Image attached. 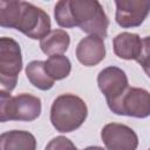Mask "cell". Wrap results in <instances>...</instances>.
Instances as JSON below:
<instances>
[{
    "label": "cell",
    "instance_id": "6da1fadb",
    "mask_svg": "<svg viewBox=\"0 0 150 150\" xmlns=\"http://www.w3.org/2000/svg\"><path fill=\"white\" fill-rule=\"evenodd\" d=\"M54 18L62 28L79 27L102 39L108 35L109 19L97 0H60L55 4Z\"/></svg>",
    "mask_w": 150,
    "mask_h": 150
},
{
    "label": "cell",
    "instance_id": "52a82bcc",
    "mask_svg": "<svg viewBox=\"0 0 150 150\" xmlns=\"http://www.w3.org/2000/svg\"><path fill=\"white\" fill-rule=\"evenodd\" d=\"M101 138L107 150H136L138 136L130 127L122 123H108L101 130Z\"/></svg>",
    "mask_w": 150,
    "mask_h": 150
},
{
    "label": "cell",
    "instance_id": "5b68a950",
    "mask_svg": "<svg viewBox=\"0 0 150 150\" xmlns=\"http://www.w3.org/2000/svg\"><path fill=\"white\" fill-rule=\"evenodd\" d=\"M22 70L20 45L12 38H0V90L11 93Z\"/></svg>",
    "mask_w": 150,
    "mask_h": 150
},
{
    "label": "cell",
    "instance_id": "8992f818",
    "mask_svg": "<svg viewBox=\"0 0 150 150\" xmlns=\"http://www.w3.org/2000/svg\"><path fill=\"white\" fill-rule=\"evenodd\" d=\"M108 107L116 115L145 118L150 116V93L143 88L129 87Z\"/></svg>",
    "mask_w": 150,
    "mask_h": 150
},
{
    "label": "cell",
    "instance_id": "ba28073f",
    "mask_svg": "<svg viewBox=\"0 0 150 150\" xmlns=\"http://www.w3.org/2000/svg\"><path fill=\"white\" fill-rule=\"evenodd\" d=\"M115 20L122 28L141 26L150 13V0H116Z\"/></svg>",
    "mask_w": 150,
    "mask_h": 150
},
{
    "label": "cell",
    "instance_id": "d6986e66",
    "mask_svg": "<svg viewBox=\"0 0 150 150\" xmlns=\"http://www.w3.org/2000/svg\"><path fill=\"white\" fill-rule=\"evenodd\" d=\"M148 150H150V149H148Z\"/></svg>",
    "mask_w": 150,
    "mask_h": 150
},
{
    "label": "cell",
    "instance_id": "5bb4252c",
    "mask_svg": "<svg viewBox=\"0 0 150 150\" xmlns=\"http://www.w3.org/2000/svg\"><path fill=\"white\" fill-rule=\"evenodd\" d=\"M26 76L28 81L40 90H49L54 86V80L45 69V61L34 60L26 66Z\"/></svg>",
    "mask_w": 150,
    "mask_h": 150
},
{
    "label": "cell",
    "instance_id": "7c38bea8",
    "mask_svg": "<svg viewBox=\"0 0 150 150\" xmlns=\"http://www.w3.org/2000/svg\"><path fill=\"white\" fill-rule=\"evenodd\" d=\"M0 150H36V139L26 130H9L0 136Z\"/></svg>",
    "mask_w": 150,
    "mask_h": 150
},
{
    "label": "cell",
    "instance_id": "e0dca14e",
    "mask_svg": "<svg viewBox=\"0 0 150 150\" xmlns=\"http://www.w3.org/2000/svg\"><path fill=\"white\" fill-rule=\"evenodd\" d=\"M45 150H79L75 144L64 136L54 137L49 143L46 145Z\"/></svg>",
    "mask_w": 150,
    "mask_h": 150
},
{
    "label": "cell",
    "instance_id": "ac0fdd59",
    "mask_svg": "<svg viewBox=\"0 0 150 150\" xmlns=\"http://www.w3.org/2000/svg\"><path fill=\"white\" fill-rule=\"evenodd\" d=\"M83 150H104L102 146H97V145H90V146H87L86 149Z\"/></svg>",
    "mask_w": 150,
    "mask_h": 150
},
{
    "label": "cell",
    "instance_id": "3957f363",
    "mask_svg": "<svg viewBox=\"0 0 150 150\" xmlns=\"http://www.w3.org/2000/svg\"><path fill=\"white\" fill-rule=\"evenodd\" d=\"M88 116L86 102L74 94L59 95L50 107V122L59 132H71L79 129Z\"/></svg>",
    "mask_w": 150,
    "mask_h": 150
},
{
    "label": "cell",
    "instance_id": "30bf717a",
    "mask_svg": "<svg viewBox=\"0 0 150 150\" xmlns=\"http://www.w3.org/2000/svg\"><path fill=\"white\" fill-rule=\"evenodd\" d=\"M104 39L97 35H88L83 38L76 46V59L86 67L98 64L105 57Z\"/></svg>",
    "mask_w": 150,
    "mask_h": 150
},
{
    "label": "cell",
    "instance_id": "9a60e30c",
    "mask_svg": "<svg viewBox=\"0 0 150 150\" xmlns=\"http://www.w3.org/2000/svg\"><path fill=\"white\" fill-rule=\"evenodd\" d=\"M45 69L54 81H59L68 77L71 70V63L70 60L63 54L53 55L45 61Z\"/></svg>",
    "mask_w": 150,
    "mask_h": 150
},
{
    "label": "cell",
    "instance_id": "2e32d148",
    "mask_svg": "<svg viewBox=\"0 0 150 150\" xmlns=\"http://www.w3.org/2000/svg\"><path fill=\"white\" fill-rule=\"evenodd\" d=\"M137 62L150 79V36L142 39V52L137 59Z\"/></svg>",
    "mask_w": 150,
    "mask_h": 150
},
{
    "label": "cell",
    "instance_id": "9c48e42d",
    "mask_svg": "<svg viewBox=\"0 0 150 150\" xmlns=\"http://www.w3.org/2000/svg\"><path fill=\"white\" fill-rule=\"evenodd\" d=\"M97 84L105 97L107 104L117 100L129 88L128 76L125 71L115 66L103 68L98 73Z\"/></svg>",
    "mask_w": 150,
    "mask_h": 150
},
{
    "label": "cell",
    "instance_id": "7a4b0ae2",
    "mask_svg": "<svg viewBox=\"0 0 150 150\" xmlns=\"http://www.w3.org/2000/svg\"><path fill=\"white\" fill-rule=\"evenodd\" d=\"M0 26L14 28L27 38L42 40L50 33L49 15L35 5L21 0L0 1Z\"/></svg>",
    "mask_w": 150,
    "mask_h": 150
},
{
    "label": "cell",
    "instance_id": "4fadbf2b",
    "mask_svg": "<svg viewBox=\"0 0 150 150\" xmlns=\"http://www.w3.org/2000/svg\"><path fill=\"white\" fill-rule=\"evenodd\" d=\"M70 45L69 34L61 28H56L50 30L48 35H46L42 40H40V48L42 53L48 56L53 55H62L67 52Z\"/></svg>",
    "mask_w": 150,
    "mask_h": 150
},
{
    "label": "cell",
    "instance_id": "277c9868",
    "mask_svg": "<svg viewBox=\"0 0 150 150\" xmlns=\"http://www.w3.org/2000/svg\"><path fill=\"white\" fill-rule=\"evenodd\" d=\"M41 109V100L38 96L27 93L12 96L11 93L0 90V122H30L40 116Z\"/></svg>",
    "mask_w": 150,
    "mask_h": 150
},
{
    "label": "cell",
    "instance_id": "8fae6325",
    "mask_svg": "<svg viewBox=\"0 0 150 150\" xmlns=\"http://www.w3.org/2000/svg\"><path fill=\"white\" fill-rule=\"evenodd\" d=\"M112 48L116 56L123 60H136L142 52V39L136 33L123 32L112 40Z\"/></svg>",
    "mask_w": 150,
    "mask_h": 150
}]
</instances>
